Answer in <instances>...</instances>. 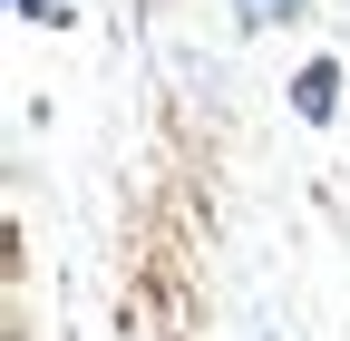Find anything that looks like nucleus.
Segmentation results:
<instances>
[{
    "label": "nucleus",
    "instance_id": "f257e3e1",
    "mask_svg": "<svg viewBox=\"0 0 350 341\" xmlns=\"http://www.w3.org/2000/svg\"><path fill=\"white\" fill-rule=\"evenodd\" d=\"M292 98H301V117H331V98H340V68H331V59H312Z\"/></svg>",
    "mask_w": 350,
    "mask_h": 341
},
{
    "label": "nucleus",
    "instance_id": "f03ea898",
    "mask_svg": "<svg viewBox=\"0 0 350 341\" xmlns=\"http://www.w3.org/2000/svg\"><path fill=\"white\" fill-rule=\"evenodd\" d=\"M234 10H243V29H282V20L312 10V0H234Z\"/></svg>",
    "mask_w": 350,
    "mask_h": 341
},
{
    "label": "nucleus",
    "instance_id": "7ed1b4c3",
    "mask_svg": "<svg viewBox=\"0 0 350 341\" xmlns=\"http://www.w3.org/2000/svg\"><path fill=\"white\" fill-rule=\"evenodd\" d=\"M10 10H20L29 29H68V10H78V0H10Z\"/></svg>",
    "mask_w": 350,
    "mask_h": 341
},
{
    "label": "nucleus",
    "instance_id": "20e7f679",
    "mask_svg": "<svg viewBox=\"0 0 350 341\" xmlns=\"http://www.w3.org/2000/svg\"><path fill=\"white\" fill-rule=\"evenodd\" d=\"M262 341H282V331H262Z\"/></svg>",
    "mask_w": 350,
    "mask_h": 341
}]
</instances>
